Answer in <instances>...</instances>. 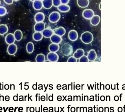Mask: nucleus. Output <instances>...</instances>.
I'll list each match as a JSON object with an SVG mask.
<instances>
[{"label": "nucleus", "mask_w": 125, "mask_h": 112, "mask_svg": "<svg viewBox=\"0 0 125 112\" xmlns=\"http://www.w3.org/2000/svg\"><path fill=\"white\" fill-rule=\"evenodd\" d=\"M85 51L82 49H78L76 50V51L73 54V56L77 59H80L81 57L84 55Z\"/></svg>", "instance_id": "22"}, {"label": "nucleus", "mask_w": 125, "mask_h": 112, "mask_svg": "<svg viewBox=\"0 0 125 112\" xmlns=\"http://www.w3.org/2000/svg\"><path fill=\"white\" fill-rule=\"evenodd\" d=\"M7 9L3 6H0V16H5L7 13Z\"/></svg>", "instance_id": "27"}, {"label": "nucleus", "mask_w": 125, "mask_h": 112, "mask_svg": "<svg viewBox=\"0 0 125 112\" xmlns=\"http://www.w3.org/2000/svg\"><path fill=\"white\" fill-rule=\"evenodd\" d=\"M14 0H4L5 2L8 5H11L13 4Z\"/></svg>", "instance_id": "31"}, {"label": "nucleus", "mask_w": 125, "mask_h": 112, "mask_svg": "<svg viewBox=\"0 0 125 112\" xmlns=\"http://www.w3.org/2000/svg\"><path fill=\"white\" fill-rule=\"evenodd\" d=\"M15 40L17 41H20L22 39L23 34L21 31L17 30L15 31L13 34Z\"/></svg>", "instance_id": "21"}, {"label": "nucleus", "mask_w": 125, "mask_h": 112, "mask_svg": "<svg viewBox=\"0 0 125 112\" xmlns=\"http://www.w3.org/2000/svg\"><path fill=\"white\" fill-rule=\"evenodd\" d=\"M101 17L98 15H94L91 19V24L93 26H96L100 23Z\"/></svg>", "instance_id": "13"}, {"label": "nucleus", "mask_w": 125, "mask_h": 112, "mask_svg": "<svg viewBox=\"0 0 125 112\" xmlns=\"http://www.w3.org/2000/svg\"><path fill=\"white\" fill-rule=\"evenodd\" d=\"M17 51V46L14 43L10 44L7 48V52L10 55H14L16 53Z\"/></svg>", "instance_id": "5"}, {"label": "nucleus", "mask_w": 125, "mask_h": 112, "mask_svg": "<svg viewBox=\"0 0 125 112\" xmlns=\"http://www.w3.org/2000/svg\"><path fill=\"white\" fill-rule=\"evenodd\" d=\"M41 0V1H42L43 0Z\"/></svg>", "instance_id": "37"}, {"label": "nucleus", "mask_w": 125, "mask_h": 112, "mask_svg": "<svg viewBox=\"0 0 125 112\" xmlns=\"http://www.w3.org/2000/svg\"><path fill=\"white\" fill-rule=\"evenodd\" d=\"M57 9L60 12L66 13L69 11L70 8L67 4H61L57 7Z\"/></svg>", "instance_id": "14"}, {"label": "nucleus", "mask_w": 125, "mask_h": 112, "mask_svg": "<svg viewBox=\"0 0 125 112\" xmlns=\"http://www.w3.org/2000/svg\"><path fill=\"white\" fill-rule=\"evenodd\" d=\"M53 6L57 7L61 4V0H53Z\"/></svg>", "instance_id": "29"}, {"label": "nucleus", "mask_w": 125, "mask_h": 112, "mask_svg": "<svg viewBox=\"0 0 125 112\" xmlns=\"http://www.w3.org/2000/svg\"><path fill=\"white\" fill-rule=\"evenodd\" d=\"M35 61L37 62H43L45 61V56L43 54H39L35 57Z\"/></svg>", "instance_id": "26"}, {"label": "nucleus", "mask_w": 125, "mask_h": 112, "mask_svg": "<svg viewBox=\"0 0 125 112\" xmlns=\"http://www.w3.org/2000/svg\"><path fill=\"white\" fill-rule=\"evenodd\" d=\"M80 39L82 42L85 44H89L93 41L94 36L91 32L86 31L82 33Z\"/></svg>", "instance_id": "1"}, {"label": "nucleus", "mask_w": 125, "mask_h": 112, "mask_svg": "<svg viewBox=\"0 0 125 112\" xmlns=\"http://www.w3.org/2000/svg\"><path fill=\"white\" fill-rule=\"evenodd\" d=\"M89 61V60L87 57L84 55L81 57L79 59L80 62H88Z\"/></svg>", "instance_id": "28"}, {"label": "nucleus", "mask_w": 125, "mask_h": 112, "mask_svg": "<svg viewBox=\"0 0 125 112\" xmlns=\"http://www.w3.org/2000/svg\"><path fill=\"white\" fill-rule=\"evenodd\" d=\"M43 37L42 32H35L32 35V38L35 41H40L43 39Z\"/></svg>", "instance_id": "20"}, {"label": "nucleus", "mask_w": 125, "mask_h": 112, "mask_svg": "<svg viewBox=\"0 0 125 112\" xmlns=\"http://www.w3.org/2000/svg\"><path fill=\"white\" fill-rule=\"evenodd\" d=\"M69 38L72 41H75L78 38V35L77 32L75 30H72L69 32L68 34Z\"/></svg>", "instance_id": "8"}, {"label": "nucleus", "mask_w": 125, "mask_h": 112, "mask_svg": "<svg viewBox=\"0 0 125 112\" xmlns=\"http://www.w3.org/2000/svg\"><path fill=\"white\" fill-rule=\"evenodd\" d=\"M101 3H100V10H101Z\"/></svg>", "instance_id": "34"}, {"label": "nucleus", "mask_w": 125, "mask_h": 112, "mask_svg": "<svg viewBox=\"0 0 125 112\" xmlns=\"http://www.w3.org/2000/svg\"><path fill=\"white\" fill-rule=\"evenodd\" d=\"M8 27L7 25L4 24L0 25V35H5L8 32Z\"/></svg>", "instance_id": "25"}, {"label": "nucleus", "mask_w": 125, "mask_h": 112, "mask_svg": "<svg viewBox=\"0 0 125 112\" xmlns=\"http://www.w3.org/2000/svg\"><path fill=\"white\" fill-rule=\"evenodd\" d=\"M61 51L62 54L64 56H69L72 54L73 48L70 44L66 43L62 46Z\"/></svg>", "instance_id": "2"}, {"label": "nucleus", "mask_w": 125, "mask_h": 112, "mask_svg": "<svg viewBox=\"0 0 125 112\" xmlns=\"http://www.w3.org/2000/svg\"><path fill=\"white\" fill-rule=\"evenodd\" d=\"M60 48V46L58 44L53 43L50 44L49 46V50L51 52H57Z\"/></svg>", "instance_id": "23"}, {"label": "nucleus", "mask_w": 125, "mask_h": 112, "mask_svg": "<svg viewBox=\"0 0 125 112\" xmlns=\"http://www.w3.org/2000/svg\"><path fill=\"white\" fill-rule=\"evenodd\" d=\"M34 45L32 42L28 43L26 45V50L27 52L29 54H31L34 51Z\"/></svg>", "instance_id": "24"}, {"label": "nucleus", "mask_w": 125, "mask_h": 112, "mask_svg": "<svg viewBox=\"0 0 125 112\" xmlns=\"http://www.w3.org/2000/svg\"><path fill=\"white\" fill-rule=\"evenodd\" d=\"M67 62H77V59L76 58H75L74 56L70 57L67 60Z\"/></svg>", "instance_id": "30"}, {"label": "nucleus", "mask_w": 125, "mask_h": 112, "mask_svg": "<svg viewBox=\"0 0 125 112\" xmlns=\"http://www.w3.org/2000/svg\"><path fill=\"white\" fill-rule=\"evenodd\" d=\"M53 31L55 34L60 36L64 35L66 32L65 28L62 27H60L57 28H55Z\"/></svg>", "instance_id": "11"}, {"label": "nucleus", "mask_w": 125, "mask_h": 112, "mask_svg": "<svg viewBox=\"0 0 125 112\" xmlns=\"http://www.w3.org/2000/svg\"><path fill=\"white\" fill-rule=\"evenodd\" d=\"M43 6L46 9H50L53 6V0H43Z\"/></svg>", "instance_id": "17"}, {"label": "nucleus", "mask_w": 125, "mask_h": 112, "mask_svg": "<svg viewBox=\"0 0 125 112\" xmlns=\"http://www.w3.org/2000/svg\"><path fill=\"white\" fill-rule=\"evenodd\" d=\"M48 60L51 62H57L59 60V56L55 52H51L49 53L47 55Z\"/></svg>", "instance_id": "7"}, {"label": "nucleus", "mask_w": 125, "mask_h": 112, "mask_svg": "<svg viewBox=\"0 0 125 112\" xmlns=\"http://www.w3.org/2000/svg\"><path fill=\"white\" fill-rule=\"evenodd\" d=\"M5 41L6 42L8 45L14 43L16 40L13 34L12 33H8L6 36Z\"/></svg>", "instance_id": "10"}, {"label": "nucleus", "mask_w": 125, "mask_h": 112, "mask_svg": "<svg viewBox=\"0 0 125 112\" xmlns=\"http://www.w3.org/2000/svg\"><path fill=\"white\" fill-rule=\"evenodd\" d=\"M70 0H61V4H67Z\"/></svg>", "instance_id": "32"}, {"label": "nucleus", "mask_w": 125, "mask_h": 112, "mask_svg": "<svg viewBox=\"0 0 125 112\" xmlns=\"http://www.w3.org/2000/svg\"><path fill=\"white\" fill-rule=\"evenodd\" d=\"M77 3L79 7L83 8L88 6L89 1V0H77Z\"/></svg>", "instance_id": "19"}, {"label": "nucleus", "mask_w": 125, "mask_h": 112, "mask_svg": "<svg viewBox=\"0 0 125 112\" xmlns=\"http://www.w3.org/2000/svg\"><path fill=\"white\" fill-rule=\"evenodd\" d=\"M0 4H1V1L0 0Z\"/></svg>", "instance_id": "36"}, {"label": "nucleus", "mask_w": 125, "mask_h": 112, "mask_svg": "<svg viewBox=\"0 0 125 112\" xmlns=\"http://www.w3.org/2000/svg\"><path fill=\"white\" fill-rule=\"evenodd\" d=\"M43 35L46 38H49L53 34V30L50 28H45L42 31Z\"/></svg>", "instance_id": "18"}, {"label": "nucleus", "mask_w": 125, "mask_h": 112, "mask_svg": "<svg viewBox=\"0 0 125 112\" xmlns=\"http://www.w3.org/2000/svg\"><path fill=\"white\" fill-rule=\"evenodd\" d=\"M14 0V1H19V0Z\"/></svg>", "instance_id": "35"}, {"label": "nucleus", "mask_w": 125, "mask_h": 112, "mask_svg": "<svg viewBox=\"0 0 125 112\" xmlns=\"http://www.w3.org/2000/svg\"><path fill=\"white\" fill-rule=\"evenodd\" d=\"M45 19L44 14L42 12H38L35 14L34 17L35 21L37 22H43Z\"/></svg>", "instance_id": "16"}, {"label": "nucleus", "mask_w": 125, "mask_h": 112, "mask_svg": "<svg viewBox=\"0 0 125 112\" xmlns=\"http://www.w3.org/2000/svg\"><path fill=\"white\" fill-rule=\"evenodd\" d=\"M50 40L53 43L59 44L62 41V38L61 36L56 34H53L51 37Z\"/></svg>", "instance_id": "9"}, {"label": "nucleus", "mask_w": 125, "mask_h": 112, "mask_svg": "<svg viewBox=\"0 0 125 112\" xmlns=\"http://www.w3.org/2000/svg\"><path fill=\"white\" fill-rule=\"evenodd\" d=\"M32 5L33 8L37 10H41L43 7L42 1L40 0H35L33 2Z\"/></svg>", "instance_id": "15"}, {"label": "nucleus", "mask_w": 125, "mask_h": 112, "mask_svg": "<svg viewBox=\"0 0 125 112\" xmlns=\"http://www.w3.org/2000/svg\"><path fill=\"white\" fill-rule=\"evenodd\" d=\"M97 57V54L95 50L92 49L89 51L87 57L89 61H94L96 59Z\"/></svg>", "instance_id": "12"}, {"label": "nucleus", "mask_w": 125, "mask_h": 112, "mask_svg": "<svg viewBox=\"0 0 125 112\" xmlns=\"http://www.w3.org/2000/svg\"><path fill=\"white\" fill-rule=\"evenodd\" d=\"M45 28V24L43 22H37L34 26L35 32H42Z\"/></svg>", "instance_id": "6"}, {"label": "nucleus", "mask_w": 125, "mask_h": 112, "mask_svg": "<svg viewBox=\"0 0 125 112\" xmlns=\"http://www.w3.org/2000/svg\"><path fill=\"white\" fill-rule=\"evenodd\" d=\"M61 15L57 11H53L51 13L49 16V20L52 23H56L60 19Z\"/></svg>", "instance_id": "3"}, {"label": "nucleus", "mask_w": 125, "mask_h": 112, "mask_svg": "<svg viewBox=\"0 0 125 112\" xmlns=\"http://www.w3.org/2000/svg\"><path fill=\"white\" fill-rule=\"evenodd\" d=\"M30 1H31V2H33L34 1H35V0H30Z\"/></svg>", "instance_id": "33"}, {"label": "nucleus", "mask_w": 125, "mask_h": 112, "mask_svg": "<svg viewBox=\"0 0 125 112\" xmlns=\"http://www.w3.org/2000/svg\"><path fill=\"white\" fill-rule=\"evenodd\" d=\"M94 15V12L92 9H85L83 12V17L86 19H91Z\"/></svg>", "instance_id": "4"}]
</instances>
